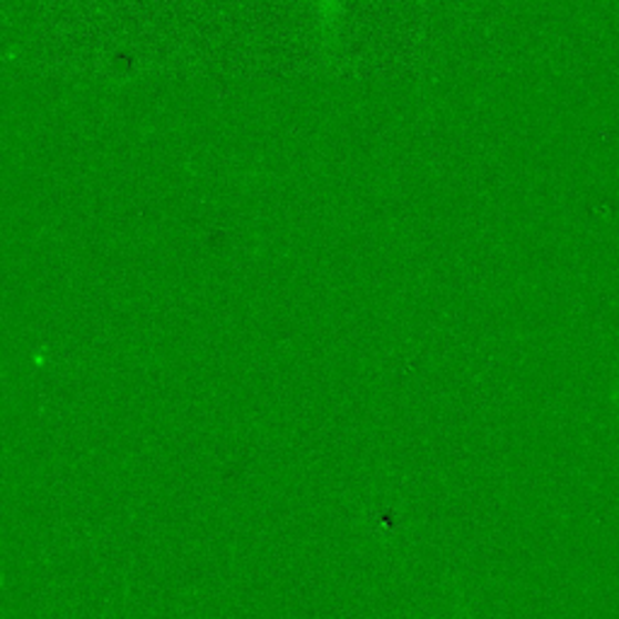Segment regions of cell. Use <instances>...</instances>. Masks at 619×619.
Instances as JSON below:
<instances>
[{"label":"cell","instance_id":"6da1fadb","mask_svg":"<svg viewBox=\"0 0 619 619\" xmlns=\"http://www.w3.org/2000/svg\"><path fill=\"white\" fill-rule=\"evenodd\" d=\"M322 6H324V10H329L334 6V0H322Z\"/></svg>","mask_w":619,"mask_h":619}]
</instances>
